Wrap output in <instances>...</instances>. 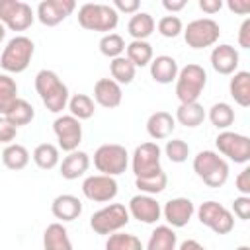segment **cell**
<instances>
[{"instance_id": "f546056e", "label": "cell", "mask_w": 250, "mask_h": 250, "mask_svg": "<svg viewBox=\"0 0 250 250\" xmlns=\"http://www.w3.org/2000/svg\"><path fill=\"white\" fill-rule=\"evenodd\" d=\"M16 129L18 127H21V125H27V123H31V119L35 117V109H33V105L29 104V102H25V100H21V98H18L16 100V104L10 107V111L4 115Z\"/></svg>"}, {"instance_id": "681fc988", "label": "cell", "mask_w": 250, "mask_h": 250, "mask_svg": "<svg viewBox=\"0 0 250 250\" xmlns=\"http://www.w3.org/2000/svg\"><path fill=\"white\" fill-rule=\"evenodd\" d=\"M162 6L168 10V12H180V10H184L186 8V0H164L162 2Z\"/></svg>"}, {"instance_id": "c3c4849f", "label": "cell", "mask_w": 250, "mask_h": 250, "mask_svg": "<svg viewBox=\"0 0 250 250\" xmlns=\"http://www.w3.org/2000/svg\"><path fill=\"white\" fill-rule=\"evenodd\" d=\"M199 8L205 12V14H217L221 8H223V2L221 0H199Z\"/></svg>"}, {"instance_id": "f35d334b", "label": "cell", "mask_w": 250, "mask_h": 250, "mask_svg": "<svg viewBox=\"0 0 250 250\" xmlns=\"http://www.w3.org/2000/svg\"><path fill=\"white\" fill-rule=\"evenodd\" d=\"M125 41L119 33H105L102 39H100V53L104 57H109V59H117V57H123V51H125Z\"/></svg>"}, {"instance_id": "ac0fdd59", "label": "cell", "mask_w": 250, "mask_h": 250, "mask_svg": "<svg viewBox=\"0 0 250 250\" xmlns=\"http://www.w3.org/2000/svg\"><path fill=\"white\" fill-rule=\"evenodd\" d=\"M238 51L232 45H219L211 51V66L219 74H232L238 68Z\"/></svg>"}, {"instance_id": "d6986e66", "label": "cell", "mask_w": 250, "mask_h": 250, "mask_svg": "<svg viewBox=\"0 0 250 250\" xmlns=\"http://www.w3.org/2000/svg\"><path fill=\"white\" fill-rule=\"evenodd\" d=\"M94 98L96 102L102 105V107H107V109H113L121 104V98H123V92H121V86L111 80V78H100L94 86Z\"/></svg>"}, {"instance_id": "ba28073f", "label": "cell", "mask_w": 250, "mask_h": 250, "mask_svg": "<svg viewBox=\"0 0 250 250\" xmlns=\"http://www.w3.org/2000/svg\"><path fill=\"white\" fill-rule=\"evenodd\" d=\"M221 35V27L215 20L211 18H199L188 23V27L184 29V39L188 43V47L191 49H205L217 43Z\"/></svg>"}, {"instance_id": "5bb4252c", "label": "cell", "mask_w": 250, "mask_h": 250, "mask_svg": "<svg viewBox=\"0 0 250 250\" xmlns=\"http://www.w3.org/2000/svg\"><path fill=\"white\" fill-rule=\"evenodd\" d=\"M82 193L90 201L105 203V201H111L117 195V182H115V178L104 176V174L88 176L82 182Z\"/></svg>"}, {"instance_id": "d590c367", "label": "cell", "mask_w": 250, "mask_h": 250, "mask_svg": "<svg viewBox=\"0 0 250 250\" xmlns=\"http://www.w3.org/2000/svg\"><path fill=\"white\" fill-rule=\"evenodd\" d=\"M68 109H70V115L76 117L78 121L80 119H90L96 111L94 100L86 94H74L72 98H68Z\"/></svg>"}, {"instance_id": "f5cc1de1", "label": "cell", "mask_w": 250, "mask_h": 250, "mask_svg": "<svg viewBox=\"0 0 250 250\" xmlns=\"http://www.w3.org/2000/svg\"><path fill=\"white\" fill-rule=\"evenodd\" d=\"M236 250H250V248H248V246H238Z\"/></svg>"}, {"instance_id": "cb8c5ba5", "label": "cell", "mask_w": 250, "mask_h": 250, "mask_svg": "<svg viewBox=\"0 0 250 250\" xmlns=\"http://www.w3.org/2000/svg\"><path fill=\"white\" fill-rule=\"evenodd\" d=\"M43 250H72L66 229L61 223H51L43 232Z\"/></svg>"}, {"instance_id": "6da1fadb", "label": "cell", "mask_w": 250, "mask_h": 250, "mask_svg": "<svg viewBox=\"0 0 250 250\" xmlns=\"http://www.w3.org/2000/svg\"><path fill=\"white\" fill-rule=\"evenodd\" d=\"M35 90L45 104V107L53 113L62 111L68 105V88L53 70H39L35 76Z\"/></svg>"}, {"instance_id": "277c9868", "label": "cell", "mask_w": 250, "mask_h": 250, "mask_svg": "<svg viewBox=\"0 0 250 250\" xmlns=\"http://www.w3.org/2000/svg\"><path fill=\"white\" fill-rule=\"evenodd\" d=\"M193 172L209 186L221 188L229 178V164L213 150H201L193 158Z\"/></svg>"}, {"instance_id": "9c48e42d", "label": "cell", "mask_w": 250, "mask_h": 250, "mask_svg": "<svg viewBox=\"0 0 250 250\" xmlns=\"http://www.w3.org/2000/svg\"><path fill=\"white\" fill-rule=\"evenodd\" d=\"M197 217H199V223L209 227L213 232L217 234H229L232 229H234V217L232 213L223 207L221 203L217 201H205L199 205L197 209Z\"/></svg>"}, {"instance_id": "8fae6325", "label": "cell", "mask_w": 250, "mask_h": 250, "mask_svg": "<svg viewBox=\"0 0 250 250\" xmlns=\"http://www.w3.org/2000/svg\"><path fill=\"white\" fill-rule=\"evenodd\" d=\"M215 145L221 154L230 158L232 162L246 164L250 160V139L246 135H238L232 131H223L217 135Z\"/></svg>"}, {"instance_id": "ee69618b", "label": "cell", "mask_w": 250, "mask_h": 250, "mask_svg": "<svg viewBox=\"0 0 250 250\" xmlns=\"http://www.w3.org/2000/svg\"><path fill=\"white\" fill-rule=\"evenodd\" d=\"M236 189L242 195H250V168H244L238 176H236Z\"/></svg>"}, {"instance_id": "e0dca14e", "label": "cell", "mask_w": 250, "mask_h": 250, "mask_svg": "<svg viewBox=\"0 0 250 250\" xmlns=\"http://www.w3.org/2000/svg\"><path fill=\"white\" fill-rule=\"evenodd\" d=\"M193 211H195V207H193V203L188 197H174V199L166 201V205L162 209L164 219L168 221V225L176 227V229L186 227L189 223Z\"/></svg>"}, {"instance_id": "8d00e7d4", "label": "cell", "mask_w": 250, "mask_h": 250, "mask_svg": "<svg viewBox=\"0 0 250 250\" xmlns=\"http://www.w3.org/2000/svg\"><path fill=\"white\" fill-rule=\"evenodd\" d=\"M209 119L217 129H227L234 123V109L225 102L213 104L209 109Z\"/></svg>"}, {"instance_id": "836d02e7", "label": "cell", "mask_w": 250, "mask_h": 250, "mask_svg": "<svg viewBox=\"0 0 250 250\" xmlns=\"http://www.w3.org/2000/svg\"><path fill=\"white\" fill-rule=\"evenodd\" d=\"M125 51H127V59L135 64V68L137 66H146L152 61V47L146 41H131L125 47Z\"/></svg>"}, {"instance_id": "d6a6232c", "label": "cell", "mask_w": 250, "mask_h": 250, "mask_svg": "<svg viewBox=\"0 0 250 250\" xmlns=\"http://www.w3.org/2000/svg\"><path fill=\"white\" fill-rule=\"evenodd\" d=\"M33 162L41 170H51L59 164V148L51 143H41L33 150Z\"/></svg>"}, {"instance_id": "484cf974", "label": "cell", "mask_w": 250, "mask_h": 250, "mask_svg": "<svg viewBox=\"0 0 250 250\" xmlns=\"http://www.w3.org/2000/svg\"><path fill=\"white\" fill-rule=\"evenodd\" d=\"M229 90L238 105L248 107L250 105V72H246V70L234 72V76L230 78Z\"/></svg>"}, {"instance_id": "b9f144b4", "label": "cell", "mask_w": 250, "mask_h": 250, "mask_svg": "<svg viewBox=\"0 0 250 250\" xmlns=\"http://www.w3.org/2000/svg\"><path fill=\"white\" fill-rule=\"evenodd\" d=\"M232 211L238 219L242 221H248L250 217V195H240L232 201Z\"/></svg>"}, {"instance_id": "74e56055", "label": "cell", "mask_w": 250, "mask_h": 250, "mask_svg": "<svg viewBox=\"0 0 250 250\" xmlns=\"http://www.w3.org/2000/svg\"><path fill=\"white\" fill-rule=\"evenodd\" d=\"M105 250H145V248H143V242L135 234L113 232L109 234L105 242Z\"/></svg>"}, {"instance_id": "7dc6e473", "label": "cell", "mask_w": 250, "mask_h": 250, "mask_svg": "<svg viewBox=\"0 0 250 250\" xmlns=\"http://www.w3.org/2000/svg\"><path fill=\"white\" fill-rule=\"evenodd\" d=\"M229 10L234 12V14H248L250 12V0H229L227 2Z\"/></svg>"}, {"instance_id": "30bf717a", "label": "cell", "mask_w": 250, "mask_h": 250, "mask_svg": "<svg viewBox=\"0 0 250 250\" xmlns=\"http://www.w3.org/2000/svg\"><path fill=\"white\" fill-rule=\"evenodd\" d=\"M33 10L21 0H0V23L12 31H25L33 23Z\"/></svg>"}, {"instance_id": "816d5d0a", "label": "cell", "mask_w": 250, "mask_h": 250, "mask_svg": "<svg viewBox=\"0 0 250 250\" xmlns=\"http://www.w3.org/2000/svg\"><path fill=\"white\" fill-rule=\"evenodd\" d=\"M4 37H6V27H4V23H0V43L4 41Z\"/></svg>"}, {"instance_id": "7402d4cb", "label": "cell", "mask_w": 250, "mask_h": 250, "mask_svg": "<svg viewBox=\"0 0 250 250\" xmlns=\"http://www.w3.org/2000/svg\"><path fill=\"white\" fill-rule=\"evenodd\" d=\"M174 127H176V121L168 111H154L146 121V133L154 141L168 139L172 135Z\"/></svg>"}, {"instance_id": "3957f363", "label": "cell", "mask_w": 250, "mask_h": 250, "mask_svg": "<svg viewBox=\"0 0 250 250\" xmlns=\"http://www.w3.org/2000/svg\"><path fill=\"white\" fill-rule=\"evenodd\" d=\"M33 51H35V45H33V41L29 37L16 35L4 47L2 57H0V66L6 72H12V74L23 72L29 66V62H31Z\"/></svg>"}, {"instance_id": "7c38bea8", "label": "cell", "mask_w": 250, "mask_h": 250, "mask_svg": "<svg viewBox=\"0 0 250 250\" xmlns=\"http://www.w3.org/2000/svg\"><path fill=\"white\" fill-rule=\"evenodd\" d=\"M160 146L156 143H143L133 152V174L135 178L150 176L160 172Z\"/></svg>"}, {"instance_id": "f907efd6", "label": "cell", "mask_w": 250, "mask_h": 250, "mask_svg": "<svg viewBox=\"0 0 250 250\" xmlns=\"http://www.w3.org/2000/svg\"><path fill=\"white\" fill-rule=\"evenodd\" d=\"M178 250H205V246H201L197 240H193V238H188V240H184L182 244H180V248Z\"/></svg>"}, {"instance_id": "4316f807", "label": "cell", "mask_w": 250, "mask_h": 250, "mask_svg": "<svg viewBox=\"0 0 250 250\" xmlns=\"http://www.w3.org/2000/svg\"><path fill=\"white\" fill-rule=\"evenodd\" d=\"M176 244H178V236L174 229L160 225L150 232L146 250H176Z\"/></svg>"}, {"instance_id": "ab89813d", "label": "cell", "mask_w": 250, "mask_h": 250, "mask_svg": "<svg viewBox=\"0 0 250 250\" xmlns=\"http://www.w3.org/2000/svg\"><path fill=\"white\" fill-rule=\"evenodd\" d=\"M184 31V25H182V20L178 16H164L158 20V33L162 37H168V39H174L178 37L180 33Z\"/></svg>"}, {"instance_id": "5b68a950", "label": "cell", "mask_w": 250, "mask_h": 250, "mask_svg": "<svg viewBox=\"0 0 250 250\" xmlns=\"http://www.w3.org/2000/svg\"><path fill=\"white\" fill-rule=\"evenodd\" d=\"M205 84H207V74H205L203 66H199V64L184 66L176 76V96H178L180 104L197 102Z\"/></svg>"}, {"instance_id": "7a4b0ae2", "label": "cell", "mask_w": 250, "mask_h": 250, "mask_svg": "<svg viewBox=\"0 0 250 250\" xmlns=\"http://www.w3.org/2000/svg\"><path fill=\"white\" fill-rule=\"evenodd\" d=\"M119 21V14L109 4H84L78 10V23L88 31H107L111 33Z\"/></svg>"}, {"instance_id": "1f68e13d", "label": "cell", "mask_w": 250, "mask_h": 250, "mask_svg": "<svg viewBox=\"0 0 250 250\" xmlns=\"http://www.w3.org/2000/svg\"><path fill=\"white\" fill-rule=\"evenodd\" d=\"M18 100V84L10 74H0V115H6Z\"/></svg>"}, {"instance_id": "7bdbcfd3", "label": "cell", "mask_w": 250, "mask_h": 250, "mask_svg": "<svg viewBox=\"0 0 250 250\" xmlns=\"http://www.w3.org/2000/svg\"><path fill=\"white\" fill-rule=\"evenodd\" d=\"M16 133H18V129L4 115H0V143L12 145V141L16 139Z\"/></svg>"}, {"instance_id": "8992f818", "label": "cell", "mask_w": 250, "mask_h": 250, "mask_svg": "<svg viewBox=\"0 0 250 250\" xmlns=\"http://www.w3.org/2000/svg\"><path fill=\"white\" fill-rule=\"evenodd\" d=\"M127 164H129V154L121 145L107 143L98 146V150L94 152V166L104 176H111V178L119 176L127 170Z\"/></svg>"}, {"instance_id": "44dd1931", "label": "cell", "mask_w": 250, "mask_h": 250, "mask_svg": "<svg viewBox=\"0 0 250 250\" xmlns=\"http://www.w3.org/2000/svg\"><path fill=\"white\" fill-rule=\"evenodd\" d=\"M178 72H180V68H178L176 59H172L168 55H160L150 61V76L158 84H170L172 80H176Z\"/></svg>"}, {"instance_id": "f1b7e54d", "label": "cell", "mask_w": 250, "mask_h": 250, "mask_svg": "<svg viewBox=\"0 0 250 250\" xmlns=\"http://www.w3.org/2000/svg\"><path fill=\"white\" fill-rule=\"evenodd\" d=\"M2 162H4V166L10 168V170H21V168H25L27 162H29V152H27V148H25L23 145L12 143V145H8V146L4 148V152H2Z\"/></svg>"}, {"instance_id": "f6af8a7d", "label": "cell", "mask_w": 250, "mask_h": 250, "mask_svg": "<svg viewBox=\"0 0 250 250\" xmlns=\"http://www.w3.org/2000/svg\"><path fill=\"white\" fill-rule=\"evenodd\" d=\"M115 12H125V14H137L139 10V0H115L113 2Z\"/></svg>"}, {"instance_id": "e575fe53", "label": "cell", "mask_w": 250, "mask_h": 250, "mask_svg": "<svg viewBox=\"0 0 250 250\" xmlns=\"http://www.w3.org/2000/svg\"><path fill=\"white\" fill-rule=\"evenodd\" d=\"M166 184H168V176L164 174V170L156 172V174H150V176H143V178H135V186L146 193V195H156L160 191L166 189Z\"/></svg>"}, {"instance_id": "9a60e30c", "label": "cell", "mask_w": 250, "mask_h": 250, "mask_svg": "<svg viewBox=\"0 0 250 250\" xmlns=\"http://www.w3.org/2000/svg\"><path fill=\"white\" fill-rule=\"evenodd\" d=\"M76 8L74 0H43L37 6V20L47 25L53 27L57 23H61L66 16H70Z\"/></svg>"}, {"instance_id": "bcb514c9", "label": "cell", "mask_w": 250, "mask_h": 250, "mask_svg": "<svg viewBox=\"0 0 250 250\" xmlns=\"http://www.w3.org/2000/svg\"><path fill=\"white\" fill-rule=\"evenodd\" d=\"M238 45L242 49H250V18H246L238 31Z\"/></svg>"}, {"instance_id": "603a6c76", "label": "cell", "mask_w": 250, "mask_h": 250, "mask_svg": "<svg viewBox=\"0 0 250 250\" xmlns=\"http://www.w3.org/2000/svg\"><path fill=\"white\" fill-rule=\"evenodd\" d=\"M88 166H90V156L82 150H72L62 158L61 176L64 180H76L88 170Z\"/></svg>"}, {"instance_id": "2e32d148", "label": "cell", "mask_w": 250, "mask_h": 250, "mask_svg": "<svg viewBox=\"0 0 250 250\" xmlns=\"http://www.w3.org/2000/svg\"><path fill=\"white\" fill-rule=\"evenodd\" d=\"M127 211H129V217H133V219H137L141 223H146V225L156 223L160 219V215H162L160 203L152 195H146V193L131 197Z\"/></svg>"}, {"instance_id": "83f0119b", "label": "cell", "mask_w": 250, "mask_h": 250, "mask_svg": "<svg viewBox=\"0 0 250 250\" xmlns=\"http://www.w3.org/2000/svg\"><path fill=\"white\" fill-rule=\"evenodd\" d=\"M176 119L180 125L186 127H197L203 123L205 119V109L201 104L191 102V104H180V107L176 109Z\"/></svg>"}, {"instance_id": "60d3db41", "label": "cell", "mask_w": 250, "mask_h": 250, "mask_svg": "<svg viewBox=\"0 0 250 250\" xmlns=\"http://www.w3.org/2000/svg\"><path fill=\"white\" fill-rule=\"evenodd\" d=\"M164 152H166V156H168L170 162H184L189 156V146L182 139H172V141L166 143Z\"/></svg>"}, {"instance_id": "4fadbf2b", "label": "cell", "mask_w": 250, "mask_h": 250, "mask_svg": "<svg viewBox=\"0 0 250 250\" xmlns=\"http://www.w3.org/2000/svg\"><path fill=\"white\" fill-rule=\"evenodd\" d=\"M53 131L57 135L59 148H62L66 152L76 150L78 145L82 143V125L72 115H61V117H57L55 123H53Z\"/></svg>"}, {"instance_id": "52a82bcc", "label": "cell", "mask_w": 250, "mask_h": 250, "mask_svg": "<svg viewBox=\"0 0 250 250\" xmlns=\"http://www.w3.org/2000/svg\"><path fill=\"white\" fill-rule=\"evenodd\" d=\"M127 223H129V211L121 203H109L107 207L96 211L90 217V227L96 234L119 232Z\"/></svg>"}, {"instance_id": "d4e9b609", "label": "cell", "mask_w": 250, "mask_h": 250, "mask_svg": "<svg viewBox=\"0 0 250 250\" xmlns=\"http://www.w3.org/2000/svg\"><path fill=\"white\" fill-rule=\"evenodd\" d=\"M154 18L146 12H137L133 14V18L127 23V31L133 37V41H145L148 35H152L154 31Z\"/></svg>"}, {"instance_id": "4dcf8cb0", "label": "cell", "mask_w": 250, "mask_h": 250, "mask_svg": "<svg viewBox=\"0 0 250 250\" xmlns=\"http://www.w3.org/2000/svg\"><path fill=\"white\" fill-rule=\"evenodd\" d=\"M135 64L127 59V57H117L111 59L109 62V72H111V80H115L119 86L121 84H129L135 78Z\"/></svg>"}, {"instance_id": "ffe728a7", "label": "cell", "mask_w": 250, "mask_h": 250, "mask_svg": "<svg viewBox=\"0 0 250 250\" xmlns=\"http://www.w3.org/2000/svg\"><path fill=\"white\" fill-rule=\"evenodd\" d=\"M51 211L57 219L61 221H74L78 219V215L82 213V203L76 195H70V193H62V195H57L51 203Z\"/></svg>"}]
</instances>
